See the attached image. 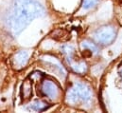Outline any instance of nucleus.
<instances>
[{"label": "nucleus", "instance_id": "1", "mask_svg": "<svg viewBox=\"0 0 122 113\" xmlns=\"http://www.w3.org/2000/svg\"><path fill=\"white\" fill-rule=\"evenodd\" d=\"M21 97L24 101L29 100L32 95V83L31 81L28 78L24 81L23 85L21 86Z\"/></svg>", "mask_w": 122, "mask_h": 113}, {"label": "nucleus", "instance_id": "2", "mask_svg": "<svg viewBox=\"0 0 122 113\" xmlns=\"http://www.w3.org/2000/svg\"><path fill=\"white\" fill-rule=\"evenodd\" d=\"M52 38H53V39H56V40H59V41H65V40H67L68 38H70V36H69V34L66 33L65 31L59 29V30H56V31L52 34Z\"/></svg>", "mask_w": 122, "mask_h": 113}]
</instances>
